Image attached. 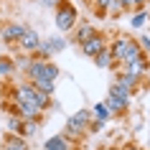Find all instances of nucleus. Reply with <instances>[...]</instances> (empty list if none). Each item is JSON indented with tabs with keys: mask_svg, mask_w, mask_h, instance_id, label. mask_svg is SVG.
<instances>
[{
	"mask_svg": "<svg viewBox=\"0 0 150 150\" xmlns=\"http://www.w3.org/2000/svg\"><path fill=\"white\" fill-rule=\"evenodd\" d=\"M41 150H43V148H41Z\"/></svg>",
	"mask_w": 150,
	"mask_h": 150,
	"instance_id": "c85d7f7f",
	"label": "nucleus"
},
{
	"mask_svg": "<svg viewBox=\"0 0 150 150\" xmlns=\"http://www.w3.org/2000/svg\"><path fill=\"white\" fill-rule=\"evenodd\" d=\"M36 132H38V122L23 120V132H21V137H23V140H31V137H33Z\"/></svg>",
	"mask_w": 150,
	"mask_h": 150,
	"instance_id": "a211bd4d",
	"label": "nucleus"
},
{
	"mask_svg": "<svg viewBox=\"0 0 150 150\" xmlns=\"http://www.w3.org/2000/svg\"><path fill=\"white\" fill-rule=\"evenodd\" d=\"M104 107L110 110L112 117H122V115H127V110H130V102H127V99H122V97H117V94H107Z\"/></svg>",
	"mask_w": 150,
	"mask_h": 150,
	"instance_id": "6e6552de",
	"label": "nucleus"
},
{
	"mask_svg": "<svg viewBox=\"0 0 150 150\" xmlns=\"http://www.w3.org/2000/svg\"><path fill=\"white\" fill-rule=\"evenodd\" d=\"M84 3H87V5H89V8H92V0H84Z\"/></svg>",
	"mask_w": 150,
	"mask_h": 150,
	"instance_id": "bb28decb",
	"label": "nucleus"
},
{
	"mask_svg": "<svg viewBox=\"0 0 150 150\" xmlns=\"http://www.w3.org/2000/svg\"><path fill=\"white\" fill-rule=\"evenodd\" d=\"M92 61H94L97 69H117V66H115V59H112V54H110V48L99 51V54H97Z\"/></svg>",
	"mask_w": 150,
	"mask_h": 150,
	"instance_id": "f8f14e48",
	"label": "nucleus"
},
{
	"mask_svg": "<svg viewBox=\"0 0 150 150\" xmlns=\"http://www.w3.org/2000/svg\"><path fill=\"white\" fill-rule=\"evenodd\" d=\"M145 23H148V8H137V10L130 13V25H132L135 31H140Z\"/></svg>",
	"mask_w": 150,
	"mask_h": 150,
	"instance_id": "4468645a",
	"label": "nucleus"
},
{
	"mask_svg": "<svg viewBox=\"0 0 150 150\" xmlns=\"http://www.w3.org/2000/svg\"><path fill=\"white\" fill-rule=\"evenodd\" d=\"M0 150H31V148H28V140H23L21 135H5Z\"/></svg>",
	"mask_w": 150,
	"mask_h": 150,
	"instance_id": "9d476101",
	"label": "nucleus"
},
{
	"mask_svg": "<svg viewBox=\"0 0 150 150\" xmlns=\"http://www.w3.org/2000/svg\"><path fill=\"white\" fill-rule=\"evenodd\" d=\"M23 132V120L18 115H8L5 117V135H21Z\"/></svg>",
	"mask_w": 150,
	"mask_h": 150,
	"instance_id": "ddd939ff",
	"label": "nucleus"
},
{
	"mask_svg": "<svg viewBox=\"0 0 150 150\" xmlns=\"http://www.w3.org/2000/svg\"><path fill=\"white\" fill-rule=\"evenodd\" d=\"M13 61H16V71H23V74H25V69H28V66H31V61H33V56H28V54H18Z\"/></svg>",
	"mask_w": 150,
	"mask_h": 150,
	"instance_id": "6ab92c4d",
	"label": "nucleus"
},
{
	"mask_svg": "<svg viewBox=\"0 0 150 150\" xmlns=\"http://www.w3.org/2000/svg\"><path fill=\"white\" fill-rule=\"evenodd\" d=\"M31 84L38 89V92L48 94V97H54V92H56V81H48V79H36V81H31Z\"/></svg>",
	"mask_w": 150,
	"mask_h": 150,
	"instance_id": "dca6fc26",
	"label": "nucleus"
},
{
	"mask_svg": "<svg viewBox=\"0 0 150 150\" xmlns=\"http://www.w3.org/2000/svg\"><path fill=\"white\" fill-rule=\"evenodd\" d=\"M132 3H135V10H137V8H145L150 0H132Z\"/></svg>",
	"mask_w": 150,
	"mask_h": 150,
	"instance_id": "a878e982",
	"label": "nucleus"
},
{
	"mask_svg": "<svg viewBox=\"0 0 150 150\" xmlns=\"http://www.w3.org/2000/svg\"><path fill=\"white\" fill-rule=\"evenodd\" d=\"M59 74H61V69H59V64H56V61H41V74H38V79L56 81V79H59Z\"/></svg>",
	"mask_w": 150,
	"mask_h": 150,
	"instance_id": "9b49d317",
	"label": "nucleus"
},
{
	"mask_svg": "<svg viewBox=\"0 0 150 150\" xmlns=\"http://www.w3.org/2000/svg\"><path fill=\"white\" fill-rule=\"evenodd\" d=\"M137 46H140V51H142V54H150V36H148V33L137 36Z\"/></svg>",
	"mask_w": 150,
	"mask_h": 150,
	"instance_id": "412c9836",
	"label": "nucleus"
},
{
	"mask_svg": "<svg viewBox=\"0 0 150 150\" xmlns=\"http://www.w3.org/2000/svg\"><path fill=\"white\" fill-rule=\"evenodd\" d=\"M54 23H56V28H59L61 33H71L74 31V25L79 23V10H76V5H74L71 0H61V3L56 5Z\"/></svg>",
	"mask_w": 150,
	"mask_h": 150,
	"instance_id": "f03ea898",
	"label": "nucleus"
},
{
	"mask_svg": "<svg viewBox=\"0 0 150 150\" xmlns=\"http://www.w3.org/2000/svg\"><path fill=\"white\" fill-rule=\"evenodd\" d=\"M16 71V61L13 56H0V76H10Z\"/></svg>",
	"mask_w": 150,
	"mask_h": 150,
	"instance_id": "f3484780",
	"label": "nucleus"
},
{
	"mask_svg": "<svg viewBox=\"0 0 150 150\" xmlns=\"http://www.w3.org/2000/svg\"><path fill=\"white\" fill-rule=\"evenodd\" d=\"M107 48H110L112 59H115V66H120V64L125 61H132L135 56H140V46H137V38H132L130 33H117V36H112L110 43H107Z\"/></svg>",
	"mask_w": 150,
	"mask_h": 150,
	"instance_id": "f257e3e1",
	"label": "nucleus"
},
{
	"mask_svg": "<svg viewBox=\"0 0 150 150\" xmlns=\"http://www.w3.org/2000/svg\"><path fill=\"white\" fill-rule=\"evenodd\" d=\"M25 28H28V25L21 23V21H5V23H3V31H0V41L8 43V46H16Z\"/></svg>",
	"mask_w": 150,
	"mask_h": 150,
	"instance_id": "39448f33",
	"label": "nucleus"
},
{
	"mask_svg": "<svg viewBox=\"0 0 150 150\" xmlns=\"http://www.w3.org/2000/svg\"><path fill=\"white\" fill-rule=\"evenodd\" d=\"M3 23H5V21H0V31H3Z\"/></svg>",
	"mask_w": 150,
	"mask_h": 150,
	"instance_id": "cd10ccee",
	"label": "nucleus"
},
{
	"mask_svg": "<svg viewBox=\"0 0 150 150\" xmlns=\"http://www.w3.org/2000/svg\"><path fill=\"white\" fill-rule=\"evenodd\" d=\"M117 5L122 8V13H132V10H135V3H132V0H117Z\"/></svg>",
	"mask_w": 150,
	"mask_h": 150,
	"instance_id": "5701e85b",
	"label": "nucleus"
},
{
	"mask_svg": "<svg viewBox=\"0 0 150 150\" xmlns=\"http://www.w3.org/2000/svg\"><path fill=\"white\" fill-rule=\"evenodd\" d=\"M104 125H107V122H102V120H92V125H89V135H92V132H102Z\"/></svg>",
	"mask_w": 150,
	"mask_h": 150,
	"instance_id": "4be33fe9",
	"label": "nucleus"
},
{
	"mask_svg": "<svg viewBox=\"0 0 150 150\" xmlns=\"http://www.w3.org/2000/svg\"><path fill=\"white\" fill-rule=\"evenodd\" d=\"M122 150H140V145H135V142H125Z\"/></svg>",
	"mask_w": 150,
	"mask_h": 150,
	"instance_id": "393cba45",
	"label": "nucleus"
},
{
	"mask_svg": "<svg viewBox=\"0 0 150 150\" xmlns=\"http://www.w3.org/2000/svg\"><path fill=\"white\" fill-rule=\"evenodd\" d=\"M64 48H66V38H61V36H51L46 41L41 38V46L33 54V59H38V61H54V56L61 54Z\"/></svg>",
	"mask_w": 150,
	"mask_h": 150,
	"instance_id": "7ed1b4c3",
	"label": "nucleus"
},
{
	"mask_svg": "<svg viewBox=\"0 0 150 150\" xmlns=\"http://www.w3.org/2000/svg\"><path fill=\"white\" fill-rule=\"evenodd\" d=\"M38 46H41V36L36 33V28H25L23 31V36L18 38V43H16V48H18V54H28V56H33L36 51H38Z\"/></svg>",
	"mask_w": 150,
	"mask_h": 150,
	"instance_id": "20e7f679",
	"label": "nucleus"
},
{
	"mask_svg": "<svg viewBox=\"0 0 150 150\" xmlns=\"http://www.w3.org/2000/svg\"><path fill=\"white\" fill-rule=\"evenodd\" d=\"M41 148H43V150H74L76 145H71V142L66 140L61 132H59V135H51V137H48Z\"/></svg>",
	"mask_w": 150,
	"mask_h": 150,
	"instance_id": "1a4fd4ad",
	"label": "nucleus"
},
{
	"mask_svg": "<svg viewBox=\"0 0 150 150\" xmlns=\"http://www.w3.org/2000/svg\"><path fill=\"white\" fill-rule=\"evenodd\" d=\"M115 0H92V10H97V18H104L107 8H110Z\"/></svg>",
	"mask_w": 150,
	"mask_h": 150,
	"instance_id": "aec40b11",
	"label": "nucleus"
},
{
	"mask_svg": "<svg viewBox=\"0 0 150 150\" xmlns=\"http://www.w3.org/2000/svg\"><path fill=\"white\" fill-rule=\"evenodd\" d=\"M107 43H110V38H107V36L99 31L97 36H92L89 41L79 43V51H81V56H87V59H94L99 51H104V48H107Z\"/></svg>",
	"mask_w": 150,
	"mask_h": 150,
	"instance_id": "423d86ee",
	"label": "nucleus"
},
{
	"mask_svg": "<svg viewBox=\"0 0 150 150\" xmlns=\"http://www.w3.org/2000/svg\"><path fill=\"white\" fill-rule=\"evenodd\" d=\"M97 33H99V28H97L94 23H89V21H79V23L74 25V31H71V36H74V43L79 46V43L89 41L92 36H97Z\"/></svg>",
	"mask_w": 150,
	"mask_h": 150,
	"instance_id": "0eeeda50",
	"label": "nucleus"
},
{
	"mask_svg": "<svg viewBox=\"0 0 150 150\" xmlns=\"http://www.w3.org/2000/svg\"><path fill=\"white\" fill-rule=\"evenodd\" d=\"M89 112H92V117H94V120H102V122H110V120H112V115H110V110L104 107V102H97Z\"/></svg>",
	"mask_w": 150,
	"mask_h": 150,
	"instance_id": "2eb2a0df",
	"label": "nucleus"
},
{
	"mask_svg": "<svg viewBox=\"0 0 150 150\" xmlns=\"http://www.w3.org/2000/svg\"><path fill=\"white\" fill-rule=\"evenodd\" d=\"M61 0H41V5L43 8H48V10H56V5H59Z\"/></svg>",
	"mask_w": 150,
	"mask_h": 150,
	"instance_id": "b1692460",
	"label": "nucleus"
}]
</instances>
